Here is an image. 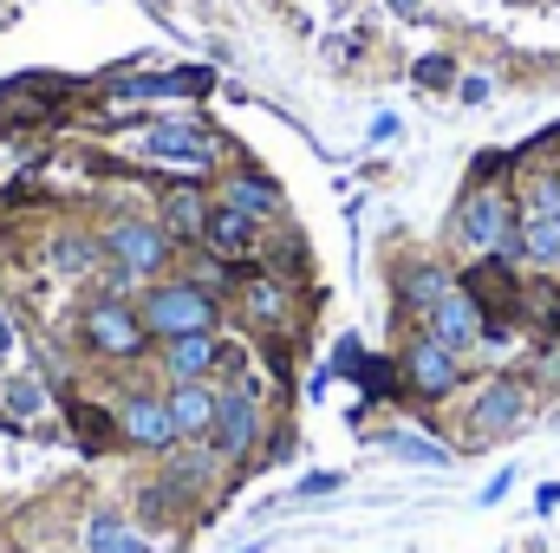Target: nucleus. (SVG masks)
<instances>
[{"instance_id":"12","label":"nucleus","mask_w":560,"mask_h":553,"mask_svg":"<svg viewBox=\"0 0 560 553\" xmlns=\"http://www.w3.org/2000/svg\"><path fill=\"white\" fill-rule=\"evenodd\" d=\"M255 242H261V222L255 215H242V209H215L209 215V228H202V248L209 255H222V261H242V255H255Z\"/></svg>"},{"instance_id":"2","label":"nucleus","mask_w":560,"mask_h":553,"mask_svg":"<svg viewBox=\"0 0 560 553\" xmlns=\"http://www.w3.org/2000/svg\"><path fill=\"white\" fill-rule=\"evenodd\" d=\"M143 332L156 339H189V332H215V299L202 286H150V299L138 306Z\"/></svg>"},{"instance_id":"18","label":"nucleus","mask_w":560,"mask_h":553,"mask_svg":"<svg viewBox=\"0 0 560 553\" xmlns=\"http://www.w3.org/2000/svg\"><path fill=\"white\" fill-rule=\"evenodd\" d=\"M85 553H156V548H150V534L125 528L118 515H92V528H85Z\"/></svg>"},{"instance_id":"17","label":"nucleus","mask_w":560,"mask_h":553,"mask_svg":"<svg viewBox=\"0 0 560 553\" xmlns=\"http://www.w3.org/2000/svg\"><path fill=\"white\" fill-rule=\"evenodd\" d=\"M209 85H215V72L209 66H189V72H143L125 92H138V98H189V92H209Z\"/></svg>"},{"instance_id":"10","label":"nucleus","mask_w":560,"mask_h":553,"mask_svg":"<svg viewBox=\"0 0 560 553\" xmlns=\"http://www.w3.org/2000/svg\"><path fill=\"white\" fill-rule=\"evenodd\" d=\"M430 339H436V345H450V352H469V345L482 339V306H476V293H469V286H456V293L430 313Z\"/></svg>"},{"instance_id":"7","label":"nucleus","mask_w":560,"mask_h":553,"mask_svg":"<svg viewBox=\"0 0 560 553\" xmlns=\"http://www.w3.org/2000/svg\"><path fill=\"white\" fill-rule=\"evenodd\" d=\"M522 416H528V391H522L515 378H489V385L476 391V404H469V430L489 443V436L522 430Z\"/></svg>"},{"instance_id":"20","label":"nucleus","mask_w":560,"mask_h":553,"mask_svg":"<svg viewBox=\"0 0 560 553\" xmlns=\"http://www.w3.org/2000/svg\"><path fill=\"white\" fill-rule=\"evenodd\" d=\"M229 209H242V215H280V189L268 176H235L229 183Z\"/></svg>"},{"instance_id":"9","label":"nucleus","mask_w":560,"mask_h":553,"mask_svg":"<svg viewBox=\"0 0 560 553\" xmlns=\"http://www.w3.org/2000/svg\"><path fill=\"white\" fill-rule=\"evenodd\" d=\"M156 215H163V228L176 235V242H202V228H209V189H202V176H183V183H170L163 189V202H156Z\"/></svg>"},{"instance_id":"26","label":"nucleus","mask_w":560,"mask_h":553,"mask_svg":"<svg viewBox=\"0 0 560 553\" xmlns=\"http://www.w3.org/2000/svg\"><path fill=\"white\" fill-rule=\"evenodd\" d=\"M398 138V118H392V111H385V118H372V143H392Z\"/></svg>"},{"instance_id":"22","label":"nucleus","mask_w":560,"mask_h":553,"mask_svg":"<svg viewBox=\"0 0 560 553\" xmlns=\"http://www.w3.org/2000/svg\"><path fill=\"white\" fill-rule=\"evenodd\" d=\"M456 72H450V59L443 52H430V59H418V85H430V92H443Z\"/></svg>"},{"instance_id":"28","label":"nucleus","mask_w":560,"mask_h":553,"mask_svg":"<svg viewBox=\"0 0 560 553\" xmlns=\"http://www.w3.org/2000/svg\"><path fill=\"white\" fill-rule=\"evenodd\" d=\"M423 0H392V13H418Z\"/></svg>"},{"instance_id":"13","label":"nucleus","mask_w":560,"mask_h":553,"mask_svg":"<svg viewBox=\"0 0 560 553\" xmlns=\"http://www.w3.org/2000/svg\"><path fill=\"white\" fill-rule=\"evenodd\" d=\"M143 150H150V156H163V163H189L196 176H202V169H209V156H215L209 131H189V125H156V131H143Z\"/></svg>"},{"instance_id":"19","label":"nucleus","mask_w":560,"mask_h":553,"mask_svg":"<svg viewBox=\"0 0 560 553\" xmlns=\"http://www.w3.org/2000/svg\"><path fill=\"white\" fill-rule=\"evenodd\" d=\"M385 456L418 462V469H450V449L430 443V436H418V430H392V436H385Z\"/></svg>"},{"instance_id":"27","label":"nucleus","mask_w":560,"mask_h":553,"mask_svg":"<svg viewBox=\"0 0 560 553\" xmlns=\"http://www.w3.org/2000/svg\"><path fill=\"white\" fill-rule=\"evenodd\" d=\"M13 352V319H7V306H0V358Z\"/></svg>"},{"instance_id":"21","label":"nucleus","mask_w":560,"mask_h":553,"mask_svg":"<svg viewBox=\"0 0 560 553\" xmlns=\"http://www.w3.org/2000/svg\"><path fill=\"white\" fill-rule=\"evenodd\" d=\"M7 411L13 416H39L46 411V391H39L33 378H13V385H7Z\"/></svg>"},{"instance_id":"23","label":"nucleus","mask_w":560,"mask_h":553,"mask_svg":"<svg viewBox=\"0 0 560 553\" xmlns=\"http://www.w3.org/2000/svg\"><path fill=\"white\" fill-rule=\"evenodd\" d=\"M509 489H515V469H495V475H489V489H482V508H495Z\"/></svg>"},{"instance_id":"6","label":"nucleus","mask_w":560,"mask_h":553,"mask_svg":"<svg viewBox=\"0 0 560 553\" xmlns=\"http://www.w3.org/2000/svg\"><path fill=\"white\" fill-rule=\"evenodd\" d=\"M105 248L125 261V274H156L163 261H170V228L163 222H112L105 228Z\"/></svg>"},{"instance_id":"25","label":"nucleus","mask_w":560,"mask_h":553,"mask_svg":"<svg viewBox=\"0 0 560 553\" xmlns=\"http://www.w3.org/2000/svg\"><path fill=\"white\" fill-rule=\"evenodd\" d=\"M560 508V482H541V489H535V515H555Z\"/></svg>"},{"instance_id":"1","label":"nucleus","mask_w":560,"mask_h":553,"mask_svg":"<svg viewBox=\"0 0 560 553\" xmlns=\"http://www.w3.org/2000/svg\"><path fill=\"white\" fill-rule=\"evenodd\" d=\"M515 228H522V215H515V202L502 196V189H469L463 202H456V242L463 248H476V255H522V242H515Z\"/></svg>"},{"instance_id":"5","label":"nucleus","mask_w":560,"mask_h":553,"mask_svg":"<svg viewBox=\"0 0 560 553\" xmlns=\"http://www.w3.org/2000/svg\"><path fill=\"white\" fill-rule=\"evenodd\" d=\"M143 319L131 306H118V299H98V306H85V345L92 352H105V358H138L143 352Z\"/></svg>"},{"instance_id":"8","label":"nucleus","mask_w":560,"mask_h":553,"mask_svg":"<svg viewBox=\"0 0 560 553\" xmlns=\"http://www.w3.org/2000/svg\"><path fill=\"white\" fill-rule=\"evenodd\" d=\"M255 436H261V404H255V391H229V398L215 404L209 449H215V456H248Z\"/></svg>"},{"instance_id":"3","label":"nucleus","mask_w":560,"mask_h":553,"mask_svg":"<svg viewBox=\"0 0 560 553\" xmlns=\"http://www.w3.org/2000/svg\"><path fill=\"white\" fill-rule=\"evenodd\" d=\"M515 242H522V255L535 268H560V176H535L528 183V209H522Z\"/></svg>"},{"instance_id":"24","label":"nucleus","mask_w":560,"mask_h":553,"mask_svg":"<svg viewBox=\"0 0 560 553\" xmlns=\"http://www.w3.org/2000/svg\"><path fill=\"white\" fill-rule=\"evenodd\" d=\"M332 489H339V475H332V469H313V475L300 482V495H332Z\"/></svg>"},{"instance_id":"4","label":"nucleus","mask_w":560,"mask_h":553,"mask_svg":"<svg viewBox=\"0 0 560 553\" xmlns=\"http://www.w3.org/2000/svg\"><path fill=\"white\" fill-rule=\"evenodd\" d=\"M405 385L418 391V398H450L456 385H463V352H450V345H436L430 332L405 345Z\"/></svg>"},{"instance_id":"15","label":"nucleus","mask_w":560,"mask_h":553,"mask_svg":"<svg viewBox=\"0 0 560 553\" xmlns=\"http://www.w3.org/2000/svg\"><path fill=\"white\" fill-rule=\"evenodd\" d=\"M170 378L176 385H202L215 372V332H189V339H170Z\"/></svg>"},{"instance_id":"16","label":"nucleus","mask_w":560,"mask_h":553,"mask_svg":"<svg viewBox=\"0 0 560 553\" xmlns=\"http://www.w3.org/2000/svg\"><path fill=\"white\" fill-rule=\"evenodd\" d=\"M398 293H405V306H418L423 319L456 293V280H450V268H436V261H423V268H405V280H398Z\"/></svg>"},{"instance_id":"14","label":"nucleus","mask_w":560,"mask_h":553,"mask_svg":"<svg viewBox=\"0 0 560 553\" xmlns=\"http://www.w3.org/2000/svg\"><path fill=\"white\" fill-rule=\"evenodd\" d=\"M215 404H222V398H215L209 385H176V391H170L176 436H189V443H196V436H209V430H215Z\"/></svg>"},{"instance_id":"11","label":"nucleus","mask_w":560,"mask_h":553,"mask_svg":"<svg viewBox=\"0 0 560 553\" xmlns=\"http://www.w3.org/2000/svg\"><path fill=\"white\" fill-rule=\"evenodd\" d=\"M118 430H125L138 449H170V443H183V436H176V416H170V398H131V404L118 411Z\"/></svg>"}]
</instances>
